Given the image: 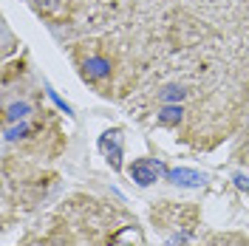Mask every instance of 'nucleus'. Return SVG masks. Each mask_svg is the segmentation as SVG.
<instances>
[{
    "label": "nucleus",
    "instance_id": "5",
    "mask_svg": "<svg viewBox=\"0 0 249 246\" xmlns=\"http://www.w3.org/2000/svg\"><path fill=\"white\" fill-rule=\"evenodd\" d=\"M29 110L31 108L26 105V102H15V105H9V108H6V119H9V122H20Z\"/></svg>",
    "mask_w": 249,
    "mask_h": 246
},
{
    "label": "nucleus",
    "instance_id": "2",
    "mask_svg": "<svg viewBox=\"0 0 249 246\" xmlns=\"http://www.w3.org/2000/svg\"><path fill=\"white\" fill-rule=\"evenodd\" d=\"M167 176V181L176 187H201L207 178H204V173L198 170H187V167H178V170H167L164 173Z\"/></svg>",
    "mask_w": 249,
    "mask_h": 246
},
{
    "label": "nucleus",
    "instance_id": "7",
    "mask_svg": "<svg viewBox=\"0 0 249 246\" xmlns=\"http://www.w3.org/2000/svg\"><path fill=\"white\" fill-rule=\"evenodd\" d=\"M130 241H133V244H139V232H136V229H124L122 235H116V238L110 241V246H124V244H130Z\"/></svg>",
    "mask_w": 249,
    "mask_h": 246
},
{
    "label": "nucleus",
    "instance_id": "1",
    "mask_svg": "<svg viewBox=\"0 0 249 246\" xmlns=\"http://www.w3.org/2000/svg\"><path fill=\"white\" fill-rule=\"evenodd\" d=\"M161 173H167V170H164L161 161H156V158H136V161L130 164V178H133L139 187L156 184Z\"/></svg>",
    "mask_w": 249,
    "mask_h": 246
},
{
    "label": "nucleus",
    "instance_id": "4",
    "mask_svg": "<svg viewBox=\"0 0 249 246\" xmlns=\"http://www.w3.org/2000/svg\"><path fill=\"white\" fill-rule=\"evenodd\" d=\"M181 105H164V108L159 110V124H164V127H173V124L181 122Z\"/></svg>",
    "mask_w": 249,
    "mask_h": 246
},
{
    "label": "nucleus",
    "instance_id": "10",
    "mask_svg": "<svg viewBox=\"0 0 249 246\" xmlns=\"http://www.w3.org/2000/svg\"><path fill=\"white\" fill-rule=\"evenodd\" d=\"M184 241H187V238H173L167 246H184Z\"/></svg>",
    "mask_w": 249,
    "mask_h": 246
},
{
    "label": "nucleus",
    "instance_id": "9",
    "mask_svg": "<svg viewBox=\"0 0 249 246\" xmlns=\"http://www.w3.org/2000/svg\"><path fill=\"white\" fill-rule=\"evenodd\" d=\"M235 184L241 187V190H249V178H247V176H241V173H238V176H235Z\"/></svg>",
    "mask_w": 249,
    "mask_h": 246
},
{
    "label": "nucleus",
    "instance_id": "8",
    "mask_svg": "<svg viewBox=\"0 0 249 246\" xmlns=\"http://www.w3.org/2000/svg\"><path fill=\"white\" fill-rule=\"evenodd\" d=\"M23 133H29V127H26V124H17L12 130H6V139H20Z\"/></svg>",
    "mask_w": 249,
    "mask_h": 246
},
{
    "label": "nucleus",
    "instance_id": "3",
    "mask_svg": "<svg viewBox=\"0 0 249 246\" xmlns=\"http://www.w3.org/2000/svg\"><path fill=\"white\" fill-rule=\"evenodd\" d=\"M85 74L91 79H105L110 74V62L105 57H91V60H85Z\"/></svg>",
    "mask_w": 249,
    "mask_h": 246
},
{
    "label": "nucleus",
    "instance_id": "6",
    "mask_svg": "<svg viewBox=\"0 0 249 246\" xmlns=\"http://www.w3.org/2000/svg\"><path fill=\"white\" fill-rule=\"evenodd\" d=\"M161 96V102H181V96H184V91L178 88V85H167L164 91L159 93Z\"/></svg>",
    "mask_w": 249,
    "mask_h": 246
}]
</instances>
